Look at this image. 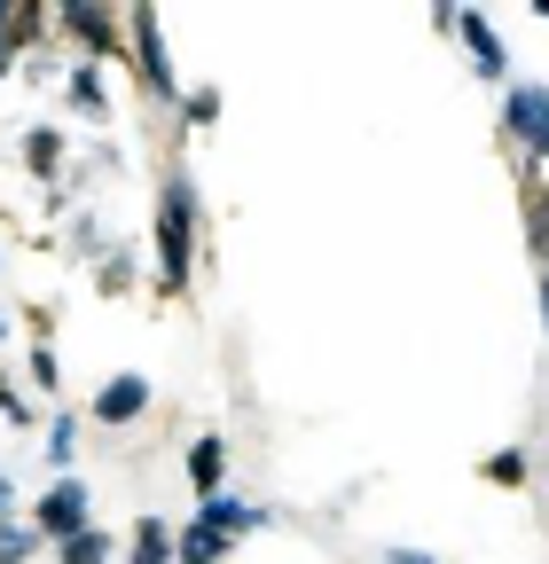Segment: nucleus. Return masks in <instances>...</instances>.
<instances>
[{"instance_id": "obj_1", "label": "nucleus", "mask_w": 549, "mask_h": 564, "mask_svg": "<svg viewBox=\"0 0 549 564\" xmlns=\"http://www.w3.org/2000/svg\"><path fill=\"white\" fill-rule=\"evenodd\" d=\"M510 126L549 158V87H518V95H510Z\"/></svg>"}, {"instance_id": "obj_4", "label": "nucleus", "mask_w": 549, "mask_h": 564, "mask_svg": "<svg viewBox=\"0 0 549 564\" xmlns=\"http://www.w3.org/2000/svg\"><path fill=\"white\" fill-rule=\"evenodd\" d=\"M133 408H142V384H110L103 392V415H133Z\"/></svg>"}, {"instance_id": "obj_9", "label": "nucleus", "mask_w": 549, "mask_h": 564, "mask_svg": "<svg viewBox=\"0 0 549 564\" xmlns=\"http://www.w3.org/2000/svg\"><path fill=\"white\" fill-rule=\"evenodd\" d=\"M541 306H549V282H541Z\"/></svg>"}, {"instance_id": "obj_3", "label": "nucleus", "mask_w": 549, "mask_h": 564, "mask_svg": "<svg viewBox=\"0 0 549 564\" xmlns=\"http://www.w3.org/2000/svg\"><path fill=\"white\" fill-rule=\"evenodd\" d=\"M463 32H471V47H478V70H503V47H495V32H487V24H478V17H471Z\"/></svg>"}, {"instance_id": "obj_6", "label": "nucleus", "mask_w": 549, "mask_h": 564, "mask_svg": "<svg viewBox=\"0 0 549 564\" xmlns=\"http://www.w3.org/2000/svg\"><path fill=\"white\" fill-rule=\"evenodd\" d=\"M534 251H549V188H534Z\"/></svg>"}, {"instance_id": "obj_5", "label": "nucleus", "mask_w": 549, "mask_h": 564, "mask_svg": "<svg viewBox=\"0 0 549 564\" xmlns=\"http://www.w3.org/2000/svg\"><path fill=\"white\" fill-rule=\"evenodd\" d=\"M63 564H103V533H79L72 549H63Z\"/></svg>"}, {"instance_id": "obj_7", "label": "nucleus", "mask_w": 549, "mask_h": 564, "mask_svg": "<svg viewBox=\"0 0 549 564\" xmlns=\"http://www.w3.org/2000/svg\"><path fill=\"white\" fill-rule=\"evenodd\" d=\"M487 478H495V486H518V478H526V463H518V455H495V463H487Z\"/></svg>"}, {"instance_id": "obj_8", "label": "nucleus", "mask_w": 549, "mask_h": 564, "mask_svg": "<svg viewBox=\"0 0 549 564\" xmlns=\"http://www.w3.org/2000/svg\"><path fill=\"white\" fill-rule=\"evenodd\" d=\"M392 564H432V556H417V549H400V556H392Z\"/></svg>"}, {"instance_id": "obj_2", "label": "nucleus", "mask_w": 549, "mask_h": 564, "mask_svg": "<svg viewBox=\"0 0 549 564\" xmlns=\"http://www.w3.org/2000/svg\"><path fill=\"white\" fill-rule=\"evenodd\" d=\"M79 518H87V494H79V478H72V486L47 494V525H79Z\"/></svg>"}]
</instances>
